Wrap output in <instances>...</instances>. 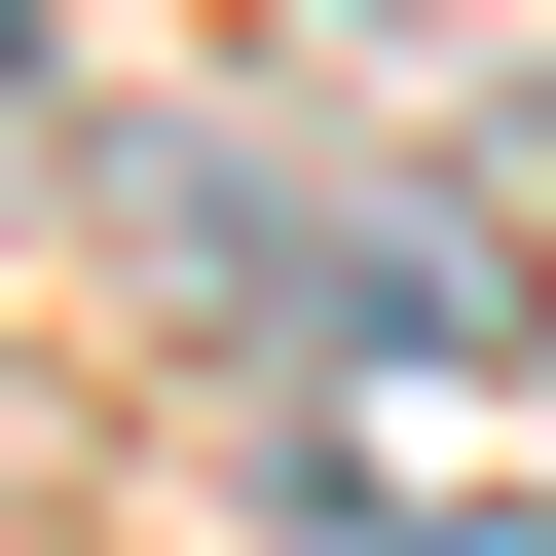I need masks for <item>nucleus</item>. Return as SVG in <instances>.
Masks as SVG:
<instances>
[{"label":"nucleus","mask_w":556,"mask_h":556,"mask_svg":"<svg viewBox=\"0 0 556 556\" xmlns=\"http://www.w3.org/2000/svg\"><path fill=\"white\" fill-rule=\"evenodd\" d=\"M445 556H556V519H445Z\"/></svg>","instance_id":"obj_1"}]
</instances>
